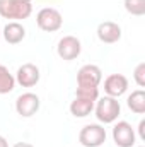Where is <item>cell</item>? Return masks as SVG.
Returning <instances> with one entry per match:
<instances>
[{"instance_id": "cell-13", "label": "cell", "mask_w": 145, "mask_h": 147, "mask_svg": "<svg viewBox=\"0 0 145 147\" xmlns=\"http://www.w3.org/2000/svg\"><path fill=\"white\" fill-rule=\"evenodd\" d=\"M94 110V101H89V99H80V98H75L70 105V113L73 116H87L91 111Z\"/></svg>"}, {"instance_id": "cell-7", "label": "cell", "mask_w": 145, "mask_h": 147, "mask_svg": "<svg viewBox=\"0 0 145 147\" xmlns=\"http://www.w3.org/2000/svg\"><path fill=\"white\" fill-rule=\"evenodd\" d=\"M103 79V72L97 65L87 63L77 72V84L79 86H99Z\"/></svg>"}, {"instance_id": "cell-11", "label": "cell", "mask_w": 145, "mask_h": 147, "mask_svg": "<svg viewBox=\"0 0 145 147\" xmlns=\"http://www.w3.org/2000/svg\"><path fill=\"white\" fill-rule=\"evenodd\" d=\"M97 38L103 43H116L121 38V28L113 21H104L97 28Z\"/></svg>"}, {"instance_id": "cell-18", "label": "cell", "mask_w": 145, "mask_h": 147, "mask_svg": "<svg viewBox=\"0 0 145 147\" xmlns=\"http://www.w3.org/2000/svg\"><path fill=\"white\" fill-rule=\"evenodd\" d=\"M135 82H137L140 87L145 86V62L138 63L137 69H135Z\"/></svg>"}, {"instance_id": "cell-17", "label": "cell", "mask_w": 145, "mask_h": 147, "mask_svg": "<svg viewBox=\"0 0 145 147\" xmlns=\"http://www.w3.org/2000/svg\"><path fill=\"white\" fill-rule=\"evenodd\" d=\"M126 10L132 12L133 16H142L145 14V0H125L123 2Z\"/></svg>"}, {"instance_id": "cell-6", "label": "cell", "mask_w": 145, "mask_h": 147, "mask_svg": "<svg viewBox=\"0 0 145 147\" xmlns=\"http://www.w3.org/2000/svg\"><path fill=\"white\" fill-rule=\"evenodd\" d=\"M113 139L114 144L119 147H132L135 144V132L128 121H119L113 128Z\"/></svg>"}, {"instance_id": "cell-16", "label": "cell", "mask_w": 145, "mask_h": 147, "mask_svg": "<svg viewBox=\"0 0 145 147\" xmlns=\"http://www.w3.org/2000/svg\"><path fill=\"white\" fill-rule=\"evenodd\" d=\"M77 98L80 99H89V101H96L99 98V89L97 86H79L75 91Z\"/></svg>"}, {"instance_id": "cell-12", "label": "cell", "mask_w": 145, "mask_h": 147, "mask_svg": "<svg viewBox=\"0 0 145 147\" xmlns=\"http://www.w3.org/2000/svg\"><path fill=\"white\" fill-rule=\"evenodd\" d=\"M24 36H26V29H24L22 24H19L15 21L5 24V28H3V38H5L7 43H10V45L21 43L24 39Z\"/></svg>"}, {"instance_id": "cell-8", "label": "cell", "mask_w": 145, "mask_h": 147, "mask_svg": "<svg viewBox=\"0 0 145 147\" xmlns=\"http://www.w3.org/2000/svg\"><path fill=\"white\" fill-rule=\"evenodd\" d=\"M15 110L21 116H33L39 110V98L33 92L21 94L15 101Z\"/></svg>"}, {"instance_id": "cell-2", "label": "cell", "mask_w": 145, "mask_h": 147, "mask_svg": "<svg viewBox=\"0 0 145 147\" xmlns=\"http://www.w3.org/2000/svg\"><path fill=\"white\" fill-rule=\"evenodd\" d=\"M36 22H38V28L46 31V33H53V31H58L63 24V17L62 14L53 9V7H44L38 12L36 16Z\"/></svg>"}, {"instance_id": "cell-21", "label": "cell", "mask_w": 145, "mask_h": 147, "mask_svg": "<svg viewBox=\"0 0 145 147\" xmlns=\"http://www.w3.org/2000/svg\"><path fill=\"white\" fill-rule=\"evenodd\" d=\"M0 147H9V144H7V140L0 135Z\"/></svg>"}, {"instance_id": "cell-5", "label": "cell", "mask_w": 145, "mask_h": 147, "mask_svg": "<svg viewBox=\"0 0 145 147\" xmlns=\"http://www.w3.org/2000/svg\"><path fill=\"white\" fill-rule=\"evenodd\" d=\"M80 41L79 38L75 36H63L58 41V46H56V51H58V57L63 58V60H75L79 55H80Z\"/></svg>"}, {"instance_id": "cell-4", "label": "cell", "mask_w": 145, "mask_h": 147, "mask_svg": "<svg viewBox=\"0 0 145 147\" xmlns=\"http://www.w3.org/2000/svg\"><path fill=\"white\" fill-rule=\"evenodd\" d=\"M79 140L84 147H99L106 140V130L99 125H85L79 134Z\"/></svg>"}, {"instance_id": "cell-14", "label": "cell", "mask_w": 145, "mask_h": 147, "mask_svg": "<svg viewBox=\"0 0 145 147\" xmlns=\"http://www.w3.org/2000/svg\"><path fill=\"white\" fill-rule=\"evenodd\" d=\"M128 108L138 115L145 113V91L137 89L128 96Z\"/></svg>"}, {"instance_id": "cell-1", "label": "cell", "mask_w": 145, "mask_h": 147, "mask_svg": "<svg viewBox=\"0 0 145 147\" xmlns=\"http://www.w3.org/2000/svg\"><path fill=\"white\" fill-rule=\"evenodd\" d=\"M33 12L29 0H0V16L5 19H26Z\"/></svg>"}, {"instance_id": "cell-10", "label": "cell", "mask_w": 145, "mask_h": 147, "mask_svg": "<svg viewBox=\"0 0 145 147\" xmlns=\"http://www.w3.org/2000/svg\"><path fill=\"white\" fill-rule=\"evenodd\" d=\"M39 80V69L34 63H24L17 70V82L22 87H33Z\"/></svg>"}, {"instance_id": "cell-3", "label": "cell", "mask_w": 145, "mask_h": 147, "mask_svg": "<svg viewBox=\"0 0 145 147\" xmlns=\"http://www.w3.org/2000/svg\"><path fill=\"white\" fill-rule=\"evenodd\" d=\"M119 111H121L119 103L114 98L106 96V98H101V101L97 103V106H96V116L103 123H111V121H114L118 118Z\"/></svg>"}, {"instance_id": "cell-9", "label": "cell", "mask_w": 145, "mask_h": 147, "mask_svg": "<svg viewBox=\"0 0 145 147\" xmlns=\"http://www.w3.org/2000/svg\"><path fill=\"white\" fill-rule=\"evenodd\" d=\"M128 87V79L123 74H111L104 80V91L108 92L111 98L121 96Z\"/></svg>"}, {"instance_id": "cell-15", "label": "cell", "mask_w": 145, "mask_h": 147, "mask_svg": "<svg viewBox=\"0 0 145 147\" xmlns=\"http://www.w3.org/2000/svg\"><path fill=\"white\" fill-rule=\"evenodd\" d=\"M15 79L5 65H0V94H7L14 89Z\"/></svg>"}, {"instance_id": "cell-20", "label": "cell", "mask_w": 145, "mask_h": 147, "mask_svg": "<svg viewBox=\"0 0 145 147\" xmlns=\"http://www.w3.org/2000/svg\"><path fill=\"white\" fill-rule=\"evenodd\" d=\"M12 147H34L33 144H28V142H17V144H14Z\"/></svg>"}, {"instance_id": "cell-19", "label": "cell", "mask_w": 145, "mask_h": 147, "mask_svg": "<svg viewBox=\"0 0 145 147\" xmlns=\"http://www.w3.org/2000/svg\"><path fill=\"white\" fill-rule=\"evenodd\" d=\"M138 134H140V139L145 140V120H142V121L138 123Z\"/></svg>"}]
</instances>
